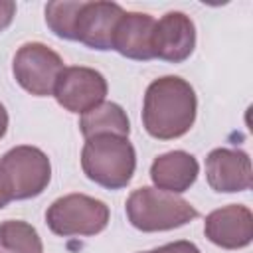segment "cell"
I'll return each mask as SVG.
<instances>
[{
    "instance_id": "cell-7",
    "label": "cell",
    "mask_w": 253,
    "mask_h": 253,
    "mask_svg": "<svg viewBox=\"0 0 253 253\" xmlns=\"http://www.w3.org/2000/svg\"><path fill=\"white\" fill-rule=\"evenodd\" d=\"M109 85L103 73L85 65L65 67L53 87V97L59 107L69 113L85 115L93 107L101 105L107 97Z\"/></svg>"
},
{
    "instance_id": "cell-13",
    "label": "cell",
    "mask_w": 253,
    "mask_h": 253,
    "mask_svg": "<svg viewBox=\"0 0 253 253\" xmlns=\"http://www.w3.org/2000/svg\"><path fill=\"white\" fill-rule=\"evenodd\" d=\"M198 174H200V164L196 156H192L186 150L164 152L156 156L150 164V180L154 188L170 194H182L190 190Z\"/></svg>"
},
{
    "instance_id": "cell-4",
    "label": "cell",
    "mask_w": 253,
    "mask_h": 253,
    "mask_svg": "<svg viewBox=\"0 0 253 253\" xmlns=\"http://www.w3.org/2000/svg\"><path fill=\"white\" fill-rule=\"evenodd\" d=\"M49 180L51 162L38 146L20 144L0 158V190L10 202L38 198Z\"/></svg>"
},
{
    "instance_id": "cell-16",
    "label": "cell",
    "mask_w": 253,
    "mask_h": 253,
    "mask_svg": "<svg viewBox=\"0 0 253 253\" xmlns=\"http://www.w3.org/2000/svg\"><path fill=\"white\" fill-rule=\"evenodd\" d=\"M79 2L71 0H57V2H47L45 4V24L47 28L61 40L75 42V20L77 12L81 8Z\"/></svg>"
},
{
    "instance_id": "cell-18",
    "label": "cell",
    "mask_w": 253,
    "mask_h": 253,
    "mask_svg": "<svg viewBox=\"0 0 253 253\" xmlns=\"http://www.w3.org/2000/svg\"><path fill=\"white\" fill-rule=\"evenodd\" d=\"M16 16V2L12 0H0V32H4Z\"/></svg>"
},
{
    "instance_id": "cell-9",
    "label": "cell",
    "mask_w": 253,
    "mask_h": 253,
    "mask_svg": "<svg viewBox=\"0 0 253 253\" xmlns=\"http://www.w3.org/2000/svg\"><path fill=\"white\" fill-rule=\"evenodd\" d=\"M125 10L115 2H83L75 20V42L99 51L113 49V36Z\"/></svg>"
},
{
    "instance_id": "cell-2",
    "label": "cell",
    "mask_w": 253,
    "mask_h": 253,
    "mask_svg": "<svg viewBox=\"0 0 253 253\" xmlns=\"http://www.w3.org/2000/svg\"><path fill=\"white\" fill-rule=\"evenodd\" d=\"M81 168L91 182L107 190H121L134 176V146L128 136L119 134H95L85 138L81 148Z\"/></svg>"
},
{
    "instance_id": "cell-11",
    "label": "cell",
    "mask_w": 253,
    "mask_h": 253,
    "mask_svg": "<svg viewBox=\"0 0 253 253\" xmlns=\"http://www.w3.org/2000/svg\"><path fill=\"white\" fill-rule=\"evenodd\" d=\"M206 180L213 192L235 194L251 188V158L239 148H213L206 156Z\"/></svg>"
},
{
    "instance_id": "cell-19",
    "label": "cell",
    "mask_w": 253,
    "mask_h": 253,
    "mask_svg": "<svg viewBox=\"0 0 253 253\" xmlns=\"http://www.w3.org/2000/svg\"><path fill=\"white\" fill-rule=\"evenodd\" d=\"M6 130H8V111H6V107L0 103V138H4Z\"/></svg>"
},
{
    "instance_id": "cell-5",
    "label": "cell",
    "mask_w": 253,
    "mask_h": 253,
    "mask_svg": "<svg viewBox=\"0 0 253 253\" xmlns=\"http://www.w3.org/2000/svg\"><path fill=\"white\" fill-rule=\"evenodd\" d=\"M109 206L87 194H67L51 202L45 211L47 227L59 237H89L109 223Z\"/></svg>"
},
{
    "instance_id": "cell-10",
    "label": "cell",
    "mask_w": 253,
    "mask_h": 253,
    "mask_svg": "<svg viewBox=\"0 0 253 253\" xmlns=\"http://www.w3.org/2000/svg\"><path fill=\"white\" fill-rule=\"evenodd\" d=\"M204 235L221 249H241L253 239V213L243 204H229L206 215Z\"/></svg>"
},
{
    "instance_id": "cell-12",
    "label": "cell",
    "mask_w": 253,
    "mask_h": 253,
    "mask_svg": "<svg viewBox=\"0 0 253 253\" xmlns=\"http://www.w3.org/2000/svg\"><path fill=\"white\" fill-rule=\"evenodd\" d=\"M154 18L144 12H125L119 20L113 36V49L123 57L134 61L154 59L152 53V30Z\"/></svg>"
},
{
    "instance_id": "cell-6",
    "label": "cell",
    "mask_w": 253,
    "mask_h": 253,
    "mask_svg": "<svg viewBox=\"0 0 253 253\" xmlns=\"http://www.w3.org/2000/svg\"><path fill=\"white\" fill-rule=\"evenodd\" d=\"M63 69L65 65L61 55L42 42H28L20 45L12 61L14 79L24 91L36 97L53 95V87Z\"/></svg>"
},
{
    "instance_id": "cell-1",
    "label": "cell",
    "mask_w": 253,
    "mask_h": 253,
    "mask_svg": "<svg viewBox=\"0 0 253 253\" xmlns=\"http://www.w3.org/2000/svg\"><path fill=\"white\" fill-rule=\"evenodd\" d=\"M196 111L198 97L194 87L178 75H164L146 87L142 126L158 140L180 138L192 128Z\"/></svg>"
},
{
    "instance_id": "cell-8",
    "label": "cell",
    "mask_w": 253,
    "mask_h": 253,
    "mask_svg": "<svg viewBox=\"0 0 253 253\" xmlns=\"http://www.w3.org/2000/svg\"><path fill=\"white\" fill-rule=\"evenodd\" d=\"M196 47V26L184 12H166L154 22L152 53L168 63L186 61Z\"/></svg>"
},
{
    "instance_id": "cell-15",
    "label": "cell",
    "mask_w": 253,
    "mask_h": 253,
    "mask_svg": "<svg viewBox=\"0 0 253 253\" xmlns=\"http://www.w3.org/2000/svg\"><path fill=\"white\" fill-rule=\"evenodd\" d=\"M0 253H43L38 229L22 219L0 221Z\"/></svg>"
},
{
    "instance_id": "cell-21",
    "label": "cell",
    "mask_w": 253,
    "mask_h": 253,
    "mask_svg": "<svg viewBox=\"0 0 253 253\" xmlns=\"http://www.w3.org/2000/svg\"><path fill=\"white\" fill-rule=\"evenodd\" d=\"M142 253H146V251H142Z\"/></svg>"
},
{
    "instance_id": "cell-20",
    "label": "cell",
    "mask_w": 253,
    "mask_h": 253,
    "mask_svg": "<svg viewBox=\"0 0 253 253\" xmlns=\"http://www.w3.org/2000/svg\"><path fill=\"white\" fill-rule=\"evenodd\" d=\"M8 202H10V200H8V198L4 196V192L0 190V210H2V208H6V206H8Z\"/></svg>"
},
{
    "instance_id": "cell-14",
    "label": "cell",
    "mask_w": 253,
    "mask_h": 253,
    "mask_svg": "<svg viewBox=\"0 0 253 253\" xmlns=\"http://www.w3.org/2000/svg\"><path fill=\"white\" fill-rule=\"evenodd\" d=\"M79 128L85 138H91L95 134L128 136L130 123L121 105H117L113 101H103L101 105H97L91 111H87L85 115H81Z\"/></svg>"
},
{
    "instance_id": "cell-3",
    "label": "cell",
    "mask_w": 253,
    "mask_h": 253,
    "mask_svg": "<svg viewBox=\"0 0 253 253\" xmlns=\"http://www.w3.org/2000/svg\"><path fill=\"white\" fill-rule=\"evenodd\" d=\"M125 211L130 225L144 233L170 231L198 217V210L188 200L154 186L132 190L125 202Z\"/></svg>"
},
{
    "instance_id": "cell-17",
    "label": "cell",
    "mask_w": 253,
    "mask_h": 253,
    "mask_svg": "<svg viewBox=\"0 0 253 253\" xmlns=\"http://www.w3.org/2000/svg\"><path fill=\"white\" fill-rule=\"evenodd\" d=\"M146 253H200V249H198L196 243L180 239V241H172V243L160 245V247H156L152 251H146Z\"/></svg>"
}]
</instances>
